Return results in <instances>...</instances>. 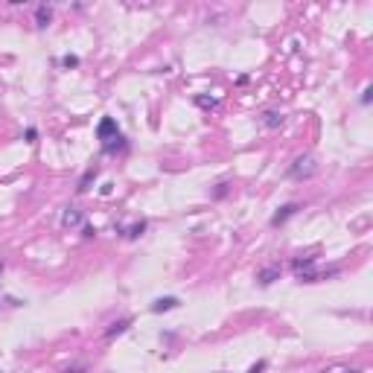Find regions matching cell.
<instances>
[{
	"instance_id": "obj_1",
	"label": "cell",
	"mask_w": 373,
	"mask_h": 373,
	"mask_svg": "<svg viewBox=\"0 0 373 373\" xmlns=\"http://www.w3.org/2000/svg\"><path fill=\"white\" fill-rule=\"evenodd\" d=\"M292 271L298 277V283H321V280H329L338 274V265L326 268V271H318V262L315 256H295L292 259Z\"/></svg>"
},
{
	"instance_id": "obj_2",
	"label": "cell",
	"mask_w": 373,
	"mask_h": 373,
	"mask_svg": "<svg viewBox=\"0 0 373 373\" xmlns=\"http://www.w3.org/2000/svg\"><path fill=\"white\" fill-rule=\"evenodd\" d=\"M315 175H318V163H315L312 155H301L289 166V178H295V181H306V178H315Z\"/></svg>"
},
{
	"instance_id": "obj_3",
	"label": "cell",
	"mask_w": 373,
	"mask_h": 373,
	"mask_svg": "<svg viewBox=\"0 0 373 373\" xmlns=\"http://www.w3.org/2000/svg\"><path fill=\"white\" fill-rule=\"evenodd\" d=\"M303 207L298 204V201H289V204H283V207H277L274 210V216H271V228H280V225H286L292 216H298Z\"/></svg>"
},
{
	"instance_id": "obj_4",
	"label": "cell",
	"mask_w": 373,
	"mask_h": 373,
	"mask_svg": "<svg viewBox=\"0 0 373 373\" xmlns=\"http://www.w3.org/2000/svg\"><path fill=\"white\" fill-rule=\"evenodd\" d=\"M117 134H123V131L117 128V120H114V117H102V120H99V125H96V137L102 140V146L111 143Z\"/></svg>"
},
{
	"instance_id": "obj_5",
	"label": "cell",
	"mask_w": 373,
	"mask_h": 373,
	"mask_svg": "<svg viewBox=\"0 0 373 373\" xmlns=\"http://www.w3.org/2000/svg\"><path fill=\"white\" fill-rule=\"evenodd\" d=\"M85 225V216L79 207H64L62 213V228H82Z\"/></svg>"
},
{
	"instance_id": "obj_6",
	"label": "cell",
	"mask_w": 373,
	"mask_h": 373,
	"mask_svg": "<svg viewBox=\"0 0 373 373\" xmlns=\"http://www.w3.org/2000/svg\"><path fill=\"white\" fill-rule=\"evenodd\" d=\"M274 280H280V265H265L256 271V283L259 286H271Z\"/></svg>"
},
{
	"instance_id": "obj_7",
	"label": "cell",
	"mask_w": 373,
	"mask_h": 373,
	"mask_svg": "<svg viewBox=\"0 0 373 373\" xmlns=\"http://www.w3.org/2000/svg\"><path fill=\"white\" fill-rule=\"evenodd\" d=\"M181 306V301L178 298H172V295H166V298H158L149 309L155 312V315H161V312H172V309H178Z\"/></svg>"
},
{
	"instance_id": "obj_8",
	"label": "cell",
	"mask_w": 373,
	"mask_h": 373,
	"mask_svg": "<svg viewBox=\"0 0 373 373\" xmlns=\"http://www.w3.org/2000/svg\"><path fill=\"white\" fill-rule=\"evenodd\" d=\"M50 21H53V6L41 3V6L35 9V26H38V29H47V26H50Z\"/></svg>"
},
{
	"instance_id": "obj_9",
	"label": "cell",
	"mask_w": 373,
	"mask_h": 373,
	"mask_svg": "<svg viewBox=\"0 0 373 373\" xmlns=\"http://www.w3.org/2000/svg\"><path fill=\"white\" fill-rule=\"evenodd\" d=\"M120 233H123L125 239H140L143 233H146V222L140 219V222H134V225H128V228H117Z\"/></svg>"
},
{
	"instance_id": "obj_10",
	"label": "cell",
	"mask_w": 373,
	"mask_h": 373,
	"mask_svg": "<svg viewBox=\"0 0 373 373\" xmlns=\"http://www.w3.org/2000/svg\"><path fill=\"white\" fill-rule=\"evenodd\" d=\"M128 326H131V318H120V321H114V324L105 329V338H117V335H123Z\"/></svg>"
},
{
	"instance_id": "obj_11",
	"label": "cell",
	"mask_w": 373,
	"mask_h": 373,
	"mask_svg": "<svg viewBox=\"0 0 373 373\" xmlns=\"http://www.w3.org/2000/svg\"><path fill=\"white\" fill-rule=\"evenodd\" d=\"M96 175H99V169H96V166H91V169H88V172L79 178V186H76V192H88V189H91V184L96 181Z\"/></svg>"
},
{
	"instance_id": "obj_12",
	"label": "cell",
	"mask_w": 373,
	"mask_h": 373,
	"mask_svg": "<svg viewBox=\"0 0 373 373\" xmlns=\"http://www.w3.org/2000/svg\"><path fill=\"white\" fill-rule=\"evenodd\" d=\"M125 149H128V143H125L123 134H117L111 143H105V146H102V152H105V155H117V152H125Z\"/></svg>"
},
{
	"instance_id": "obj_13",
	"label": "cell",
	"mask_w": 373,
	"mask_h": 373,
	"mask_svg": "<svg viewBox=\"0 0 373 373\" xmlns=\"http://www.w3.org/2000/svg\"><path fill=\"white\" fill-rule=\"evenodd\" d=\"M283 123H286V117H283L280 111H265V114H262V125H265V128H280Z\"/></svg>"
},
{
	"instance_id": "obj_14",
	"label": "cell",
	"mask_w": 373,
	"mask_h": 373,
	"mask_svg": "<svg viewBox=\"0 0 373 373\" xmlns=\"http://www.w3.org/2000/svg\"><path fill=\"white\" fill-rule=\"evenodd\" d=\"M195 105L204 108V111H213V108L219 105V99H216V96H195Z\"/></svg>"
},
{
	"instance_id": "obj_15",
	"label": "cell",
	"mask_w": 373,
	"mask_h": 373,
	"mask_svg": "<svg viewBox=\"0 0 373 373\" xmlns=\"http://www.w3.org/2000/svg\"><path fill=\"white\" fill-rule=\"evenodd\" d=\"M228 189H231V184H228V181H222V184H216V189L210 192V198H225V195H228Z\"/></svg>"
},
{
	"instance_id": "obj_16",
	"label": "cell",
	"mask_w": 373,
	"mask_h": 373,
	"mask_svg": "<svg viewBox=\"0 0 373 373\" xmlns=\"http://www.w3.org/2000/svg\"><path fill=\"white\" fill-rule=\"evenodd\" d=\"M62 67H67V70L79 67V56H73V53H67V56H62Z\"/></svg>"
},
{
	"instance_id": "obj_17",
	"label": "cell",
	"mask_w": 373,
	"mask_h": 373,
	"mask_svg": "<svg viewBox=\"0 0 373 373\" xmlns=\"http://www.w3.org/2000/svg\"><path fill=\"white\" fill-rule=\"evenodd\" d=\"M23 140H26V143H38V128H32V125H29V128L23 131Z\"/></svg>"
},
{
	"instance_id": "obj_18",
	"label": "cell",
	"mask_w": 373,
	"mask_h": 373,
	"mask_svg": "<svg viewBox=\"0 0 373 373\" xmlns=\"http://www.w3.org/2000/svg\"><path fill=\"white\" fill-rule=\"evenodd\" d=\"M265 368H268V362H265V359H259L256 365H251V368H248V373H262Z\"/></svg>"
},
{
	"instance_id": "obj_19",
	"label": "cell",
	"mask_w": 373,
	"mask_h": 373,
	"mask_svg": "<svg viewBox=\"0 0 373 373\" xmlns=\"http://www.w3.org/2000/svg\"><path fill=\"white\" fill-rule=\"evenodd\" d=\"M371 99H373V88H365L362 91V105H371Z\"/></svg>"
},
{
	"instance_id": "obj_20",
	"label": "cell",
	"mask_w": 373,
	"mask_h": 373,
	"mask_svg": "<svg viewBox=\"0 0 373 373\" xmlns=\"http://www.w3.org/2000/svg\"><path fill=\"white\" fill-rule=\"evenodd\" d=\"M85 371H88V368H85L82 362H79V365H70V368H64V373H85Z\"/></svg>"
},
{
	"instance_id": "obj_21",
	"label": "cell",
	"mask_w": 373,
	"mask_h": 373,
	"mask_svg": "<svg viewBox=\"0 0 373 373\" xmlns=\"http://www.w3.org/2000/svg\"><path fill=\"white\" fill-rule=\"evenodd\" d=\"M111 192H114V184L111 181H105V184L99 186V195H111Z\"/></svg>"
},
{
	"instance_id": "obj_22",
	"label": "cell",
	"mask_w": 373,
	"mask_h": 373,
	"mask_svg": "<svg viewBox=\"0 0 373 373\" xmlns=\"http://www.w3.org/2000/svg\"><path fill=\"white\" fill-rule=\"evenodd\" d=\"M82 233H85V236H88V239H91V236H96V231H93V228H91V225H82Z\"/></svg>"
},
{
	"instance_id": "obj_23",
	"label": "cell",
	"mask_w": 373,
	"mask_h": 373,
	"mask_svg": "<svg viewBox=\"0 0 373 373\" xmlns=\"http://www.w3.org/2000/svg\"><path fill=\"white\" fill-rule=\"evenodd\" d=\"M341 373H362V371H356V368H347V371H341Z\"/></svg>"
},
{
	"instance_id": "obj_24",
	"label": "cell",
	"mask_w": 373,
	"mask_h": 373,
	"mask_svg": "<svg viewBox=\"0 0 373 373\" xmlns=\"http://www.w3.org/2000/svg\"><path fill=\"white\" fill-rule=\"evenodd\" d=\"M0 274H3V262H0Z\"/></svg>"
}]
</instances>
